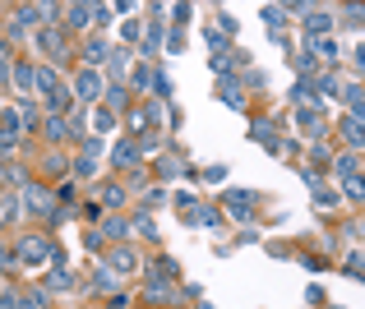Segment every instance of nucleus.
<instances>
[{"label":"nucleus","instance_id":"obj_11","mask_svg":"<svg viewBox=\"0 0 365 309\" xmlns=\"http://www.w3.org/2000/svg\"><path fill=\"white\" fill-rule=\"evenodd\" d=\"M102 236H107V240H125V221L116 217V212H111V217H102Z\"/></svg>","mask_w":365,"mask_h":309},{"label":"nucleus","instance_id":"obj_29","mask_svg":"<svg viewBox=\"0 0 365 309\" xmlns=\"http://www.w3.org/2000/svg\"><path fill=\"white\" fill-rule=\"evenodd\" d=\"M162 199H167V194H162V189H148V194H143V208H158Z\"/></svg>","mask_w":365,"mask_h":309},{"label":"nucleus","instance_id":"obj_21","mask_svg":"<svg viewBox=\"0 0 365 309\" xmlns=\"http://www.w3.org/2000/svg\"><path fill=\"white\" fill-rule=\"evenodd\" d=\"M111 120H116V115H111L107 106H98V111H93V130H111Z\"/></svg>","mask_w":365,"mask_h":309},{"label":"nucleus","instance_id":"obj_27","mask_svg":"<svg viewBox=\"0 0 365 309\" xmlns=\"http://www.w3.org/2000/svg\"><path fill=\"white\" fill-rule=\"evenodd\" d=\"M347 199H351V204H361V176L347 180Z\"/></svg>","mask_w":365,"mask_h":309},{"label":"nucleus","instance_id":"obj_18","mask_svg":"<svg viewBox=\"0 0 365 309\" xmlns=\"http://www.w3.org/2000/svg\"><path fill=\"white\" fill-rule=\"evenodd\" d=\"M158 46H162V23H153V28H148V37H143V51L158 56Z\"/></svg>","mask_w":365,"mask_h":309},{"label":"nucleus","instance_id":"obj_6","mask_svg":"<svg viewBox=\"0 0 365 309\" xmlns=\"http://www.w3.org/2000/svg\"><path fill=\"white\" fill-rule=\"evenodd\" d=\"M61 14H65V23H70V28H79V33L93 23V5H65Z\"/></svg>","mask_w":365,"mask_h":309},{"label":"nucleus","instance_id":"obj_4","mask_svg":"<svg viewBox=\"0 0 365 309\" xmlns=\"http://www.w3.org/2000/svg\"><path fill=\"white\" fill-rule=\"evenodd\" d=\"M19 254H24V263H42V258L51 254V245H46L42 236H24V245H19Z\"/></svg>","mask_w":365,"mask_h":309},{"label":"nucleus","instance_id":"obj_3","mask_svg":"<svg viewBox=\"0 0 365 309\" xmlns=\"http://www.w3.org/2000/svg\"><path fill=\"white\" fill-rule=\"evenodd\" d=\"M33 42H37V51H46L51 61H56V56H65V37H61V28H51V23H46V28H37V33H33Z\"/></svg>","mask_w":365,"mask_h":309},{"label":"nucleus","instance_id":"obj_19","mask_svg":"<svg viewBox=\"0 0 365 309\" xmlns=\"http://www.w3.org/2000/svg\"><path fill=\"white\" fill-rule=\"evenodd\" d=\"M9 79H14L19 88H33V65H19V70H9Z\"/></svg>","mask_w":365,"mask_h":309},{"label":"nucleus","instance_id":"obj_16","mask_svg":"<svg viewBox=\"0 0 365 309\" xmlns=\"http://www.w3.org/2000/svg\"><path fill=\"white\" fill-rule=\"evenodd\" d=\"M107 111H111V115L125 111V88H120V83H111V88H107Z\"/></svg>","mask_w":365,"mask_h":309},{"label":"nucleus","instance_id":"obj_23","mask_svg":"<svg viewBox=\"0 0 365 309\" xmlns=\"http://www.w3.org/2000/svg\"><path fill=\"white\" fill-rule=\"evenodd\" d=\"M232 212H236L241 221H250V199H245V194H232Z\"/></svg>","mask_w":365,"mask_h":309},{"label":"nucleus","instance_id":"obj_7","mask_svg":"<svg viewBox=\"0 0 365 309\" xmlns=\"http://www.w3.org/2000/svg\"><path fill=\"white\" fill-rule=\"evenodd\" d=\"M305 28H310L314 37H324L333 28V14H329V9H305Z\"/></svg>","mask_w":365,"mask_h":309},{"label":"nucleus","instance_id":"obj_1","mask_svg":"<svg viewBox=\"0 0 365 309\" xmlns=\"http://www.w3.org/2000/svg\"><path fill=\"white\" fill-rule=\"evenodd\" d=\"M70 93H74V98H79V102H98V98H102V74H98V70H88V65H83V70L74 74Z\"/></svg>","mask_w":365,"mask_h":309},{"label":"nucleus","instance_id":"obj_9","mask_svg":"<svg viewBox=\"0 0 365 309\" xmlns=\"http://www.w3.org/2000/svg\"><path fill=\"white\" fill-rule=\"evenodd\" d=\"M296 125H305V130H319V125H324V115L319 111H314V106H296Z\"/></svg>","mask_w":365,"mask_h":309},{"label":"nucleus","instance_id":"obj_5","mask_svg":"<svg viewBox=\"0 0 365 309\" xmlns=\"http://www.w3.org/2000/svg\"><path fill=\"white\" fill-rule=\"evenodd\" d=\"M24 204H28V212H42V217H51V194H46V189L28 185V189H24Z\"/></svg>","mask_w":365,"mask_h":309},{"label":"nucleus","instance_id":"obj_15","mask_svg":"<svg viewBox=\"0 0 365 309\" xmlns=\"http://www.w3.org/2000/svg\"><path fill=\"white\" fill-rule=\"evenodd\" d=\"M102 204H107L111 212H116V208L125 204V185H107V189H102Z\"/></svg>","mask_w":365,"mask_h":309},{"label":"nucleus","instance_id":"obj_22","mask_svg":"<svg viewBox=\"0 0 365 309\" xmlns=\"http://www.w3.org/2000/svg\"><path fill=\"white\" fill-rule=\"evenodd\" d=\"M356 171H361L356 152H351V157H342V162H338V176H347V180H351V176H356Z\"/></svg>","mask_w":365,"mask_h":309},{"label":"nucleus","instance_id":"obj_13","mask_svg":"<svg viewBox=\"0 0 365 309\" xmlns=\"http://www.w3.org/2000/svg\"><path fill=\"white\" fill-rule=\"evenodd\" d=\"M342 134H347V143H351V148L361 143V115H356V111H351L347 120H342Z\"/></svg>","mask_w":365,"mask_h":309},{"label":"nucleus","instance_id":"obj_20","mask_svg":"<svg viewBox=\"0 0 365 309\" xmlns=\"http://www.w3.org/2000/svg\"><path fill=\"white\" fill-rule=\"evenodd\" d=\"M111 157H116V162H130V167H134V162H139V148H134V143H120Z\"/></svg>","mask_w":365,"mask_h":309},{"label":"nucleus","instance_id":"obj_26","mask_svg":"<svg viewBox=\"0 0 365 309\" xmlns=\"http://www.w3.org/2000/svg\"><path fill=\"white\" fill-rule=\"evenodd\" d=\"M125 65H130V51H116V56H111V70H116V79L125 74Z\"/></svg>","mask_w":365,"mask_h":309},{"label":"nucleus","instance_id":"obj_10","mask_svg":"<svg viewBox=\"0 0 365 309\" xmlns=\"http://www.w3.org/2000/svg\"><path fill=\"white\" fill-rule=\"evenodd\" d=\"M74 176H79V180H93V176H98V157L79 152V157H74Z\"/></svg>","mask_w":365,"mask_h":309},{"label":"nucleus","instance_id":"obj_30","mask_svg":"<svg viewBox=\"0 0 365 309\" xmlns=\"http://www.w3.org/2000/svg\"><path fill=\"white\" fill-rule=\"evenodd\" d=\"M19 309H42V295H24V300H19Z\"/></svg>","mask_w":365,"mask_h":309},{"label":"nucleus","instance_id":"obj_24","mask_svg":"<svg viewBox=\"0 0 365 309\" xmlns=\"http://www.w3.org/2000/svg\"><path fill=\"white\" fill-rule=\"evenodd\" d=\"M222 102L227 106H245V98H241V88H236V83H232V88H222Z\"/></svg>","mask_w":365,"mask_h":309},{"label":"nucleus","instance_id":"obj_28","mask_svg":"<svg viewBox=\"0 0 365 309\" xmlns=\"http://www.w3.org/2000/svg\"><path fill=\"white\" fill-rule=\"evenodd\" d=\"M42 171H46V176H61L65 162H61V157H46V167H42Z\"/></svg>","mask_w":365,"mask_h":309},{"label":"nucleus","instance_id":"obj_12","mask_svg":"<svg viewBox=\"0 0 365 309\" xmlns=\"http://www.w3.org/2000/svg\"><path fill=\"white\" fill-rule=\"evenodd\" d=\"M65 134H70V125H65L61 115H46V139H51V143H61Z\"/></svg>","mask_w":365,"mask_h":309},{"label":"nucleus","instance_id":"obj_17","mask_svg":"<svg viewBox=\"0 0 365 309\" xmlns=\"http://www.w3.org/2000/svg\"><path fill=\"white\" fill-rule=\"evenodd\" d=\"M314 46H319V51H324V61H329V65H338V56H342V46H338V42H333V37H319V42H314Z\"/></svg>","mask_w":365,"mask_h":309},{"label":"nucleus","instance_id":"obj_25","mask_svg":"<svg viewBox=\"0 0 365 309\" xmlns=\"http://www.w3.org/2000/svg\"><path fill=\"white\" fill-rule=\"evenodd\" d=\"M282 14H287V9H277V5H268V9H264V19H268V23H273V28H282V23H287Z\"/></svg>","mask_w":365,"mask_h":309},{"label":"nucleus","instance_id":"obj_8","mask_svg":"<svg viewBox=\"0 0 365 309\" xmlns=\"http://www.w3.org/2000/svg\"><path fill=\"white\" fill-rule=\"evenodd\" d=\"M107 42H102V37H88V46H83V61H88V70H98L102 61H107Z\"/></svg>","mask_w":365,"mask_h":309},{"label":"nucleus","instance_id":"obj_2","mask_svg":"<svg viewBox=\"0 0 365 309\" xmlns=\"http://www.w3.org/2000/svg\"><path fill=\"white\" fill-rule=\"evenodd\" d=\"M107 263H111V273H116V277H130V273H139V254H134L130 245H116V249L107 254Z\"/></svg>","mask_w":365,"mask_h":309},{"label":"nucleus","instance_id":"obj_31","mask_svg":"<svg viewBox=\"0 0 365 309\" xmlns=\"http://www.w3.org/2000/svg\"><path fill=\"white\" fill-rule=\"evenodd\" d=\"M0 291H5V295H9V286H5V282H0Z\"/></svg>","mask_w":365,"mask_h":309},{"label":"nucleus","instance_id":"obj_14","mask_svg":"<svg viewBox=\"0 0 365 309\" xmlns=\"http://www.w3.org/2000/svg\"><path fill=\"white\" fill-rule=\"evenodd\" d=\"M19 217V194H0V221H14Z\"/></svg>","mask_w":365,"mask_h":309}]
</instances>
